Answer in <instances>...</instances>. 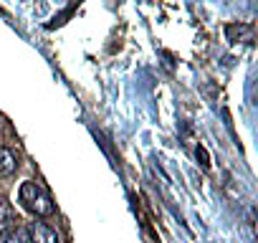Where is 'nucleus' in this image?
Returning a JSON list of instances; mask_svg holds the SVG:
<instances>
[{
	"instance_id": "f03ea898",
	"label": "nucleus",
	"mask_w": 258,
	"mask_h": 243,
	"mask_svg": "<svg viewBox=\"0 0 258 243\" xmlns=\"http://www.w3.org/2000/svg\"><path fill=\"white\" fill-rule=\"evenodd\" d=\"M28 238L33 243H58V233L53 228H48L46 223H31L28 225Z\"/></svg>"
},
{
	"instance_id": "f257e3e1",
	"label": "nucleus",
	"mask_w": 258,
	"mask_h": 243,
	"mask_svg": "<svg viewBox=\"0 0 258 243\" xmlns=\"http://www.w3.org/2000/svg\"><path fill=\"white\" fill-rule=\"evenodd\" d=\"M18 200L23 203V208L28 210V213H33V215H38V218H46V215H53V200H51V195L38 185V183H23L21 185V190H18Z\"/></svg>"
},
{
	"instance_id": "39448f33",
	"label": "nucleus",
	"mask_w": 258,
	"mask_h": 243,
	"mask_svg": "<svg viewBox=\"0 0 258 243\" xmlns=\"http://www.w3.org/2000/svg\"><path fill=\"white\" fill-rule=\"evenodd\" d=\"M16 220H18V218H16V210L11 208V203L0 198V230L16 225Z\"/></svg>"
},
{
	"instance_id": "20e7f679",
	"label": "nucleus",
	"mask_w": 258,
	"mask_h": 243,
	"mask_svg": "<svg viewBox=\"0 0 258 243\" xmlns=\"http://www.w3.org/2000/svg\"><path fill=\"white\" fill-rule=\"evenodd\" d=\"M0 243H28V230L26 228H18V225H11L0 233Z\"/></svg>"
},
{
	"instance_id": "7ed1b4c3",
	"label": "nucleus",
	"mask_w": 258,
	"mask_h": 243,
	"mask_svg": "<svg viewBox=\"0 0 258 243\" xmlns=\"http://www.w3.org/2000/svg\"><path fill=\"white\" fill-rule=\"evenodd\" d=\"M18 170V155L8 147H0V175H13Z\"/></svg>"
},
{
	"instance_id": "423d86ee",
	"label": "nucleus",
	"mask_w": 258,
	"mask_h": 243,
	"mask_svg": "<svg viewBox=\"0 0 258 243\" xmlns=\"http://www.w3.org/2000/svg\"><path fill=\"white\" fill-rule=\"evenodd\" d=\"M225 36H228V41H238V38L250 41L253 28H250V26H228V28H225Z\"/></svg>"
}]
</instances>
